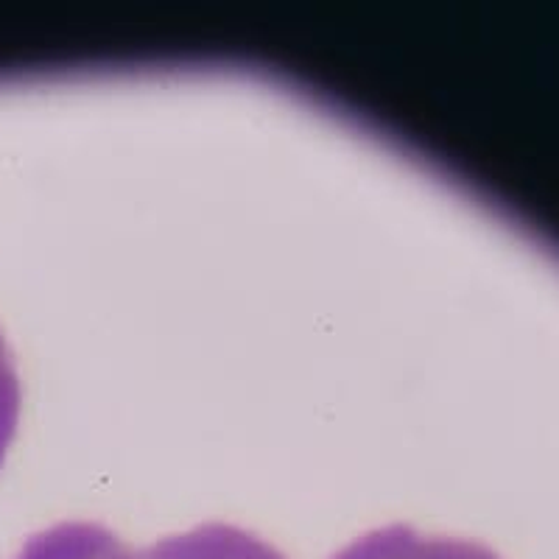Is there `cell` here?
Segmentation results:
<instances>
[{"instance_id": "6da1fadb", "label": "cell", "mask_w": 559, "mask_h": 559, "mask_svg": "<svg viewBox=\"0 0 559 559\" xmlns=\"http://www.w3.org/2000/svg\"><path fill=\"white\" fill-rule=\"evenodd\" d=\"M14 559H288L258 534L227 523L163 537L148 548L127 543L98 523H59L28 537Z\"/></svg>"}, {"instance_id": "7a4b0ae2", "label": "cell", "mask_w": 559, "mask_h": 559, "mask_svg": "<svg viewBox=\"0 0 559 559\" xmlns=\"http://www.w3.org/2000/svg\"><path fill=\"white\" fill-rule=\"evenodd\" d=\"M331 559H501L478 543L428 537L412 526H386L364 534Z\"/></svg>"}, {"instance_id": "3957f363", "label": "cell", "mask_w": 559, "mask_h": 559, "mask_svg": "<svg viewBox=\"0 0 559 559\" xmlns=\"http://www.w3.org/2000/svg\"><path fill=\"white\" fill-rule=\"evenodd\" d=\"M20 417V381L17 369H14V358L9 353V344L0 333V464L7 456V448L14 437Z\"/></svg>"}]
</instances>
